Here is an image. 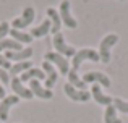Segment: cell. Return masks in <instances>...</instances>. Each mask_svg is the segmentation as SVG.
<instances>
[{"mask_svg":"<svg viewBox=\"0 0 128 123\" xmlns=\"http://www.w3.org/2000/svg\"><path fill=\"white\" fill-rule=\"evenodd\" d=\"M84 60H91V62H99L100 57L99 54H97L94 49H81V50H78L75 54V57H73V63H72V70L70 71L73 73H78V68L80 65H81Z\"/></svg>","mask_w":128,"mask_h":123,"instance_id":"cell-1","label":"cell"},{"mask_svg":"<svg viewBox=\"0 0 128 123\" xmlns=\"http://www.w3.org/2000/svg\"><path fill=\"white\" fill-rule=\"evenodd\" d=\"M20 101L18 96H5V99H2V102H0V122H5L8 120V112L10 109L13 107V105H16Z\"/></svg>","mask_w":128,"mask_h":123,"instance_id":"cell-10","label":"cell"},{"mask_svg":"<svg viewBox=\"0 0 128 123\" xmlns=\"http://www.w3.org/2000/svg\"><path fill=\"white\" fill-rule=\"evenodd\" d=\"M0 68H3V70H10L12 68V63L6 60L5 55H2V54H0Z\"/></svg>","mask_w":128,"mask_h":123,"instance_id":"cell-26","label":"cell"},{"mask_svg":"<svg viewBox=\"0 0 128 123\" xmlns=\"http://www.w3.org/2000/svg\"><path fill=\"white\" fill-rule=\"evenodd\" d=\"M6 50V52H16V50H21V44L13 39H2L0 41V52Z\"/></svg>","mask_w":128,"mask_h":123,"instance_id":"cell-20","label":"cell"},{"mask_svg":"<svg viewBox=\"0 0 128 123\" xmlns=\"http://www.w3.org/2000/svg\"><path fill=\"white\" fill-rule=\"evenodd\" d=\"M104 123H122L114 105H107L106 112H104Z\"/></svg>","mask_w":128,"mask_h":123,"instance_id":"cell-22","label":"cell"},{"mask_svg":"<svg viewBox=\"0 0 128 123\" xmlns=\"http://www.w3.org/2000/svg\"><path fill=\"white\" fill-rule=\"evenodd\" d=\"M68 83L73 86V88H76V89H80V91H86V83L83 81L81 78L78 76V73H73V71H68Z\"/></svg>","mask_w":128,"mask_h":123,"instance_id":"cell-21","label":"cell"},{"mask_svg":"<svg viewBox=\"0 0 128 123\" xmlns=\"http://www.w3.org/2000/svg\"><path fill=\"white\" fill-rule=\"evenodd\" d=\"M112 105L115 107V110H120L122 114H128V102L123 101V99L115 97V99L112 101Z\"/></svg>","mask_w":128,"mask_h":123,"instance_id":"cell-23","label":"cell"},{"mask_svg":"<svg viewBox=\"0 0 128 123\" xmlns=\"http://www.w3.org/2000/svg\"><path fill=\"white\" fill-rule=\"evenodd\" d=\"M0 79H2V84H8L10 83V73L6 70L0 68Z\"/></svg>","mask_w":128,"mask_h":123,"instance_id":"cell-25","label":"cell"},{"mask_svg":"<svg viewBox=\"0 0 128 123\" xmlns=\"http://www.w3.org/2000/svg\"><path fill=\"white\" fill-rule=\"evenodd\" d=\"M10 32V24L6 21H2L0 23V41L2 39H5V36Z\"/></svg>","mask_w":128,"mask_h":123,"instance_id":"cell-24","label":"cell"},{"mask_svg":"<svg viewBox=\"0 0 128 123\" xmlns=\"http://www.w3.org/2000/svg\"><path fill=\"white\" fill-rule=\"evenodd\" d=\"M0 99H5V88L0 84Z\"/></svg>","mask_w":128,"mask_h":123,"instance_id":"cell-27","label":"cell"},{"mask_svg":"<svg viewBox=\"0 0 128 123\" xmlns=\"http://www.w3.org/2000/svg\"><path fill=\"white\" fill-rule=\"evenodd\" d=\"M91 96L94 97V101H96L99 105H112V101H114V99L110 97V96L104 94L102 89H100V86L96 84V83H94L92 88H91Z\"/></svg>","mask_w":128,"mask_h":123,"instance_id":"cell-13","label":"cell"},{"mask_svg":"<svg viewBox=\"0 0 128 123\" xmlns=\"http://www.w3.org/2000/svg\"><path fill=\"white\" fill-rule=\"evenodd\" d=\"M32 55V49H21V50H16V52H6L5 54V58L8 62H24V60H29Z\"/></svg>","mask_w":128,"mask_h":123,"instance_id":"cell-14","label":"cell"},{"mask_svg":"<svg viewBox=\"0 0 128 123\" xmlns=\"http://www.w3.org/2000/svg\"><path fill=\"white\" fill-rule=\"evenodd\" d=\"M50 29H52V24H50V19L47 18L46 21H42L41 24L38 26V28H32L29 34H31L32 37H44V36H47L50 32Z\"/></svg>","mask_w":128,"mask_h":123,"instance_id":"cell-18","label":"cell"},{"mask_svg":"<svg viewBox=\"0 0 128 123\" xmlns=\"http://www.w3.org/2000/svg\"><path fill=\"white\" fill-rule=\"evenodd\" d=\"M29 68H32V63L29 60H24V62H18V63H15V65H12V68H10L8 71H10V76L13 78V76L20 75V73L28 71Z\"/></svg>","mask_w":128,"mask_h":123,"instance_id":"cell-19","label":"cell"},{"mask_svg":"<svg viewBox=\"0 0 128 123\" xmlns=\"http://www.w3.org/2000/svg\"><path fill=\"white\" fill-rule=\"evenodd\" d=\"M83 81L86 83H96V84H100V86H104V88H110V79H109V76L107 75H104V73H100V71H88L83 75Z\"/></svg>","mask_w":128,"mask_h":123,"instance_id":"cell-7","label":"cell"},{"mask_svg":"<svg viewBox=\"0 0 128 123\" xmlns=\"http://www.w3.org/2000/svg\"><path fill=\"white\" fill-rule=\"evenodd\" d=\"M29 91L32 92V96H36V97H39V99H52L54 97V92L50 91V89L42 88L38 79L29 81Z\"/></svg>","mask_w":128,"mask_h":123,"instance_id":"cell-11","label":"cell"},{"mask_svg":"<svg viewBox=\"0 0 128 123\" xmlns=\"http://www.w3.org/2000/svg\"><path fill=\"white\" fill-rule=\"evenodd\" d=\"M20 79H21V83H28V81H32V79H44L46 81V73L42 71L41 68H29L28 71L21 73V76H20Z\"/></svg>","mask_w":128,"mask_h":123,"instance_id":"cell-15","label":"cell"},{"mask_svg":"<svg viewBox=\"0 0 128 123\" xmlns=\"http://www.w3.org/2000/svg\"><path fill=\"white\" fill-rule=\"evenodd\" d=\"M34 16H36L34 8H32V6H26V8L23 10V15L20 16V18H15L12 21L13 29H20V31H23L24 28H28V26L34 21Z\"/></svg>","mask_w":128,"mask_h":123,"instance_id":"cell-3","label":"cell"},{"mask_svg":"<svg viewBox=\"0 0 128 123\" xmlns=\"http://www.w3.org/2000/svg\"><path fill=\"white\" fill-rule=\"evenodd\" d=\"M10 86H12L13 92H15V96H18V97H23V99H32L34 96H32V92L29 91V88H24V84L21 83V79L18 78V76H13L12 79H10Z\"/></svg>","mask_w":128,"mask_h":123,"instance_id":"cell-9","label":"cell"},{"mask_svg":"<svg viewBox=\"0 0 128 123\" xmlns=\"http://www.w3.org/2000/svg\"><path fill=\"white\" fill-rule=\"evenodd\" d=\"M118 42V36L117 34H107L106 37L100 41L99 44V57H100V62L104 63H109L110 62V50H112V47Z\"/></svg>","mask_w":128,"mask_h":123,"instance_id":"cell-2","label":"cell"},{"mask_svg":"<svg viewBox=\"0 0 128 123\" xmlns=\"http://www.w3.org/2000/svg\"><path fill=\"white\" fill-rule=\"evenodd\" d=\"M44 58H46V62H50L52 65H55L57 68L60 70V73L62 75H68L70 71V63H68V58L63 57V55L60 54H54V52H47L46 55H44Z\"/></svg>","mask_w":128,"mask_h":123,"instance_id":"cell-4","label":"cell"},{"mask_svg":"<svg viewBox=\"0 0 128 123\" xmlns=\"http://www.w3.org/2000/svg\"><path fill=\"white\" fill-rule=\"evenodd\" d=\"M47 16H49L50 19V24H52V29H50V32H54V36L58 34L60 32V26H62V19H60V15L58 11H57L55 8H47Z\"/></svg>","mask_w":128,"mask_h":123,"instance_id":"cell-16","label":"cell"},{"mask_svg":"<svg viewBox=\"0 0 128 123\" xmlns=\"http://www.w3.org/2000/svg\"><path fill=\"white\" fill-rule=\"evenodd\" d=\"M42 71L46 73V81H44V83H46V89H52L54 84L57 83V71H55V68H54V65L50 62L44 60Z\"/></svg>","mask_w":128,"mask_h":123,"instance_id":"cell-12","label":"cell"},{"mask_svg":"<svg viewBox=\"0 0 128 123\" xmlns=\"http://www.w3.org/2000/svg\"><path fill=\"white\" fill-rule=\"evenodd\" d=\"M10 36H12L13 41L20 42V44H29V42L32 41V36L29 34V32H24V31H20V29H13L10 28Z\"/></svg>","mask_w":128,"mask_h":123,"instance_id":"cell-17","label":"cell"},{"mask_svg":"<svg viewBox=\"0 0 128 123\" xmlns=\"http://www.w3.org/2000/svg\"><path fill=\"white\" fill-rule=\"evenodd\" d=\"M54 49L57 50V54H60V55H63V57H75V54H76V50H75V47H72V45H68L65 42V39H63V36L60 34H55L54 36Z\"/></svg>","mask_w":128,"mask_h":123,"instance_id":"cell-5","label":"cell"},{"mask_svg":"<svg viewBox=\"0 0 128 123\" xmlns=\"http://www.w3.org/2000/svg\"><path fill=\"white\" fill-rule=\"evenodd\" d=\"M58 15H60L62 23L66 26V28H70V29H76V28H78V21H76V19L72 16V13H70V2H68V0H62Z\"/></svg>","mask_w":128,"mask_h":123,"instance_id":"cell-6","label":"cell"},{"mask_svg":"<svg viewBox=\"0 0 128 123\" xmlns=\"http://www.w3.org/2000/svg\"><path fill=\"white\" fill-rule=\"evenodd\" d=\"M63 91H65V94L75 102H88L91 99V92L89 91H80V89L73 88L70 83H66V84L63 86Z\"/></svg>","mask_w":128,"mask_h":123,"instance_id":"cell-8","label":"cell"}]
</instances>
